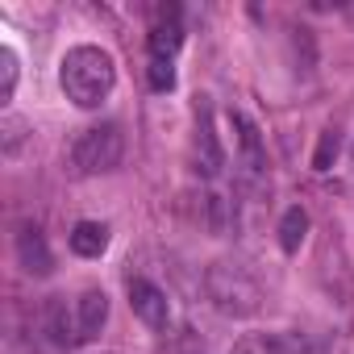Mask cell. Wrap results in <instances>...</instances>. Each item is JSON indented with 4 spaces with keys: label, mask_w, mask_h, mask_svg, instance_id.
Wrapping results in <instances>:
<instances>
[{
    "label": "cell",
    "mask_w": 354,
    "mask_h": 354,
    "mask_svg": "<svg viewBox=\"0 0 354 354\" xmlns=\"http://www.w3.org/2000/svg\"><path fill=\"white\" fill-rule=\"evenodd\" d=\"M109 321V296L100 288H88L75 300V342H92Z\"/></svg>",
    "instance_id": "7"
},
{
    "label": "cell",
    "mask_w": 354,
    "mask_h": 354,
    "mask_svg": "<svg viewBox=\"0 0 354 354\" xmlns=\"http://www.w3.org/2000/svg\"><path fill=\"white\" fill-rule=\"evenodd\" d=\"M146 46H150V59H167V63L175 59V50L184 46V21H180V9H158Z\"/></svg>",
    "instance_id": "5"
},
{
    "label": "cell",
    "mask_w": 354,
    "mask_h": 354,
    "mask_svg": "<svg viewBox=\"0 0 354 354\" xmlns=\"http://www.w3.org/2000/svg\"><path fill=\"white\" fill-rule=\"evenodd\" d=\"M129 308H133V317L142 321V325H150V329H167V321H171V304H167V292L158 288V283H150V279H129Z\"/></svg>",
    "instance_id": "4"
},
{
    "label": "cell",
    "mask_w": 354,
    "mask_h": 354,
    "mask_svg": "<svg viewBox=\"0 0 354 354\" xmlns=\"http://www.w3.org/2000/svg\"><path fill=\"white\" fill-rule=\"evenodd\" d=\"M205 288H209L213 308L225 317H254L263 308V288L242 263H230V259L213 263L205 275Z\"/></svg>",
    "instance_id": "2"
},
{
    "label": "cell",
    "mask_w": 354,
    "mask_h": 354,
    "mask_svg": "<svg viewBox=\"0 0 354 354\" xmlns=\"http://www.w3.org/2000/svg\"><path fill=\"white\" fill-rule=\"evenodd\" d=\"M196 162H201V171L205 175H217L221 171V146H217V133H213V113H209V104H201L196 109Z\"/></svg>",
    "instance_id": "9"
},
{
    "label": "cell",
    "mask_w": 354,
    "mask_h": 354,
    "mask_svg": "<svg viewBox=\"0 0 354 354\" xmlns=\"http://www.w3.org/2000/svg\"><path fill=\"white\" fill-rule=\"evenodd\" d=\"M230 354H283V346H279V337H271V333H246Z\"/></svg>",
    "instance_id": "14"
},
{
    "label": "cell",
    "mask_w": 354,
    "mask_h": 354,
    "mask_svg": "<svg viewBox=\"0 0 354 354\" xmlns=\"http://www.w3.org/2000/svg\"><path fill=\"white\" fill-rule=\"evenodd\" d=\"M59 84L75 109H100L117 84V63L100 46H71L59 67Z\"/></svg>",
    "instance_id": "1"
},
{
    "label": "cell",
    "mask_w": 354,
    "mask_h": 354,
    "mask_svg": "<svg viewBox=\"0 0 354 354\" xmlns=\"http://www.w3.org/2000/svg\"><path fill=\"white\" fill-rule=\"evenodd\" d=\"M230 121H234V129H238V162H242V175H246V180H259V175H263V167H267V154H263L259 125H254L246 113H234Z\"/></svg>",
    "instance_id": "6"
},
{
    "label": "cell",
    "mask_w": 354,
    "mask_h": 354,
    "mask_svg": "<svg viewBox=\"0 0 354 354\" xmlns=\"http://www.w3.org/2000/svg\"><path fill=\"white\" fill-rule=\"evenodd\" d=\"M17 92V55L13 46H0V104H9Z\"/></svg>",
    "instance_id": "13"
},
{
    "label": "cell",
    "mask_w": 354,
    "mask_h": 354,
    "mask_svg": "<svg viewBox=\"0 0 354 354\" xmlns=\"http://www.w3.org/2000/svg\"><path fill=\"white\" fill-rule=\"evenodd\" d=\"M125 158V138L117 125H92L71 142V171L75 175H109Z\"/></svg>",
    "instance_id": "3"
},
{
    "label": "cell",
    "mask_w": 354,
    "mask_h": 354,
    "mask_svg": "<svg viewBox=\"0 0 354 354\" xmlns=\"http://www.w3.org/2000/svg\"><path fill=\"white\" fill-rule=\"evenodd\" d=\"M150 88L154 92H171L175 88V67L167 59H150Z\"/></svg>",
    "instance_id": "16"
},
{
    "label": "cell",
    "mask_w": 354,
    "mask_h": 354,
    "mask_svg": "<svg viewBox=\"0 0 354 354\" xmlns=\"http://www.w3.org/2000/svg\"><path fill=\"white\" fill-rule=\"evenodd\" d=\"M279 346L283 354H321V346L308 342V333H279Z\"/></svg>",
    "instance_id": "17"
},
{
    "label": "cell",
    "mask_w": 354,
    "mask_h": 354,
    "mask_svg": "<svg viewBox=\"0 0 354 354\" xmlns=\"http://www.w3.org/2000/svg\"><path fill=\"white\" fill-rule=\"evenodd\" d=\"M333 158H337V129H325L317 142V154H313V171H329Z\"/></svg>",
    "instance_id": "15"
},
{
    "label": "cell",
    "mask_w": 354,
    "mask_h": 354,
    "mask_svg": "<svg viewBox=\"0 0 354 354\" xmlns=\"http://www.w3.org/2000/svg\"><path fill=\"white\" fill-rule=\"evenodd\" d=\"M304 234H308V213L296 205V209H288L283 221H279V246H283V254H296L300 242H304Z\"/></svg>",
    "instance_id": "11"
},
{
    "label": "cell",
    "mask_w": 354,
    "mask_h": 354,
    "mask_svg": "<svg viewBox=\"0 0 354 354\" xmlns=\"http://www.w3.org/2000/svg\"><path fill=\"white\" fill-rule=\"evenodd\" d=\"M17 259H21V267H26L30 275H38V279L55 271V254H50V246H46V238H42L38 225H21V234H17Z\"/></svg>",
    "instance_id": "8"
},
{
    "label": "cell",
    "mask_w": 354,
    "mask_h": 354,
    "mask_svg": "<svg viewBox=\"0 0 354 354\" xmlns=\"http://www.w3.org/2000/svg\"><path fill=\"white\" fill-rule=\"evenodd\" d=\"M0 129H5V154H17V142H21V121L17 117H5V125H0Z\"/></svg>",
    "instance_id": "18"
},
{
    "label": "cell",
    "mask_w": 354,
    "mask_h": 354,
    "mask_svg": "<svg viewBox=\"0 0 354 354\" xmlns=\"http://www.w3.org/2000/svg\"><path fill=\"white\" fill-rule=\"evenodd\" d=\"M350 158H354V142H350Z\"/></svg>",
    "instance_id": "19"
},
{
    "label": "cell",
    "mask_w": 354,
    "mask_h": 354,
    "mask_svg": "<svg viewBox=\"0 0 354 354\" xmlns=\"http://www.w3.org/2000/svg\"><path fill=\"white\" fill-rule=\"evenodd\" d=\"M158 354H205V342H201V333L192 325H180L158 342Z\"/></svg>",
    "instance_id": "12"
},
{
    "label": "cell",
    "mask_w": 354,
    "mask_h": 354,
    "mask_svg": "<svg viewBox=\"0 0 354 354\" xmlns=\"http://www.w3.org/2000/svg\"><path fill=\"white\" fill-rule=\"evenodd\" d=\"M104 246H109V225H100V221H80V225L71 230V250H75L80 259H100Z\"/></svg>",
    "instance_id": "10"
}]
</instances>
